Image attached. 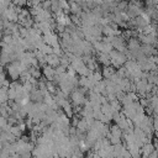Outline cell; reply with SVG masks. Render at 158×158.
Wrapping results in <instances>:
<instances>
[{"instance_id": "cell-1", "label": "cell", "mask_w": 158, "mask_h": 158, "mask_svg": "<svg viewBox=\"0 0 158 158\" xmlns=\"http://www.w3.org/2000/svg\"><path fill=\"white\" fill-rule=\"evenodd\" d=\"M2 147H4V144H2V142H1V139H0V152L2 151Z\"/></svg>"}, {"instance_id": "cell-2", "label": "cell", "mask_w": 158, "mask_h": 158, "mask_svg": "<svg viewBox=\"0 0 158 158\" xmlns=\"http://www.w3.org/2000/svg\"><path fill=\"white\" fill-rule=\"evenodd\" d=\"M1 131H2V130H1V127H0V133H1Z\"/></svg>"}]
</instances>
